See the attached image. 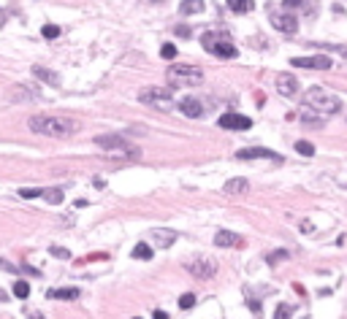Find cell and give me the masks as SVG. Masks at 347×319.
<instances>
[{"instance_id": "9a60e30c", "label": "cell", "mask_w": 347, "mask_h": 319, "mask_svg": "<svg viewBox=\"0 0 347 319\" xmlns=\"http://www.w3.org/2000/svg\"><path fill=\"white\" fill-rule=\"evenodd\" d=\"M244 241H241L239 233H231V230H220L217 235H214V246H241Z\"/></svg>"}, {"instance_id": "603a6c76", "label": "cell", "mask_w": 347, "mask_h": 319, "mask_svg": "<svg viewBox=\"0 0 347 319\" xmlns=\"http://www.w3.org/2000/svg\"><path fill=\"white\" fill-rule=\"evenodd\" d=\"M296 151L304 154V157H312V154H315V146H312L309 141H296Z\"/></svg>"}, {"instance_id": "74e56055", "label": "cell", "mask_w": 347, "mask_h": 319, "mask_svg": "<svg viewBox=\"0 0 347 319\" xmlns=\"http://www.w3.org/2000/svg\"><path fill=\"white\" fill-rule=\"evenodd\" d=\"M0 300H6V295H3V290H0Z\"/></svg>"}, {"instance_id": "f35d334b", "label": "cell", "mask_w": 347, "mask_h": 319, "mask_svg": "<svg viewBox=\"0 0 347 319\" xmlns=\"http://www.w3.org/2000/svg\"><path fill=\"white\" fill-rule=\"evenodd\" d=\"M152 3H163V0H152Z\"/></svg>"}, {"instance_id": "4dcf8cb0", "label": "cell", "mask_w": 347, "mask_h": 319, "mask_svg": "<svg viewBox=\"0 0 347 319\" xmlns=\"http://www.w3.org/2000/svg\"><path fill=\"white\" fill-rule=\"evenodd\" d=\"M274 319H290V306H277Z\"/></svg>"}, {"instance_id": "8d00e7d4", "label": "cell", "mask_w": 347, "mask_h": 319, "mask_svg": "<svg viewBox=\"0 0 347 319\" xmlns=\"http://www.w3.org/2000/svg\"><path fill=\"white\" fill-rule=\"evenodd\" d=\"M6 24V14H3V8H0V27Z\"/></svg>"}, {"instance_id": "7402d4cb", "label": "cell", "mask_w": 347, "mask_h": 319, "mask_svg": "<svg viewBox=\"0 0 347 319\" xmlns=\"http://www.w3.org/2000/svg\"><path fill=\"white\" fill-rule=\"evenodd\" d=\"M41 197H46L52 206H57V203H63V197H65V195H63V190H44Z\"/></svg>"}, {"instance_id": "d6986e66", "label": "cell", "mask_w": 347, "mask_h": 319, "mask_svg": "<svg viewBox=\"0 0 347 319\" xmlns=\"http://www.w3.org/2000/svg\"><path fill=\"white\" fill-rule=\"evenodd\" d=\"M179 11H182L185 17H190V14H201V11H204V0H182Z\"/></svg>"}, {"instance_id": "ab89813d", "label": "cell", "mask_w": 347, "mask_h": 319, "mask_svg": "<svg viewBox=\"0 0 347 319\" xmlns=\"http://www.w3.org/2000/svg\"><path fill=\"white\" fill-rule=\"evenodd\" d=\"M136 319H141V317H136Z\"/></svg>"}, {"instance_id": "ba28073f", "label": "cell", "mask_w": 347, "mask_h": 319, "mask_svg": "<svg viewBox=\"0 0 347 319\" xmlns=\"http://www.w3.org/2000/svg\"><path fill=\"white\" fill-rule=\"evenodd\" d=\"M217 125L223 130H250L253 128V119H250V116H241V114H223L217 119Z\"/></svg>"}, {"instance_id": "d4e9b609", "label": "cell", "mask_w": 347, "mask_h": 319, "mask_svg": "<svg viewBox=\"0 0 347 319\" xmlns=\"http://www.w3.org/2000/svg\"><path fill=\"white\" fill-rule=\"evenodd\" d=\"M41 35H44V38H49V41H54V38L60 35V27H57V24H44Z\"/></svg>"}, {"instance_id": "277c9868", "label": "cell", "mask_w": 347, "mask_h": 319, "mask_svg": "<svg viewBox=\"0 0 347 319\" xmlns=\"http://www.w3.org/2000/svg\"><path fill=\"white\" fill-rule=\"evenodd\" d=\"M201 46L209 54H217V57H236V46L231 43L228 33H214V30H206L201 35Z\"/></svg>"}, {"instance_id": "1f68e13d", "label": "cell", "mask_w": 347, "mask_h": 319, "mask_svg": "<svg viewBox=\"0 0 347 319\" xmlns=\"http://www.w3.org/2000/svg\"><path fill=\"white\" fill-rule=\"evenodd\" d=\"M304 6V0H282V8H299Z\"/></svg>"}, {"instance_id": "83f0119b", "label": "cell", "mask_w": 347, "mask_h": 319, "mask_svg": "<svg viewBox=\"0 0 347 319\" xmlns=\"http://www.w3.org/2000/svg\"><path fill=\"white\" fill-rule=\"evenodd\" d=\"M160 54H163L165 60H174V57H177V46H174V43H163V49H160Z\"/></svg>"}, {"instance_id": "d590c367", "label": "cell", "mask_w": 347, "mask_h": 319, "mask_svg": "<svg viewBox=\"0 0 347 319\" xmlns=\"http://www.w3.org/2000/svg\"><path fill=\"white\" fill-rule=\"evenodd\" d=\"M152 317H155V319H168V314H165V311H155Z\"/></svg>"}, {"instance_id": "4fadbf2b", "label": "cell", "mask_w": 347, "mask_h": 319, "mask_svg": "<svg viewBox=\"0 0 347 319\" xmlns=\"http://www.w3.org/2000/svg\"><path fill=\"white\" fill-rule=\"evenodd\" d=\"M179 111H182L185 116H190V119H198V116L204 114V103H201L198 98H182L179 100Z\"/></svg>"}, {"instance_id": "30bf717a", "label": "cell", "mask_w": 347, "mask_h": 319, "mask_svg": "<svg viewBox=\"0 0 347 319\" xmlns=\"http://www.w3.org/2000/svg\"><path fill=\"white\" fill-rule=\"evenodd\" d=\"M271 24L285 35H293L296 30H299V19H296L293 14H271Z\"/></svg>"}, {"instance_id": "e0dca14e", "label": "cell", "mask_w": 347, "mask_h": 319, "mask_svg": "<svg viewBox=\"0 0 347 319\" xmlns=\"http://www.w3.org/2000/svg\"><path fill=\"white\" fill-rule=\"evenodd\" d=\"M79 295H82V292H79L76 287H63V290H49V298H52V300H76Z\"/></svg>"}, {"instance_id": "6da1fadb", "label": "cell", "mask_w": 347, "mask_h": 319, "mask_svg": "<svg viewBox=\"0 0 347 319\" xmlns=\"http://www.w3.org/2000/svg\"><path fill=\"white\" fill-rule=\"evenodd\" d=\"M27 128L46 138H71L79 133V122L63 114H33L27 119Z\"/></svg>"}, {"instance_id": "cb8c5ba5", "label": "cell", "mask_w": 347, "mask_h": 319, "mask_svg": "<svg viewBox=\"0 0 347 319\" xmlns=\"http://www.w3.org/2000/svg\"><path fill=\"white\" fill-rule=\"evenodd\" d=\"M14 295L24 300V298L30 295V284H27V281H17V284H14Z\"/></svg>"}, {"instance_id": "5bb4252c", "label": "cell", "mask_w": 347, "mask_h": 319, "mask_svg": "<svg viewBox=\"0 0 347 319\" xmlns=\"http://www.w3.org/2000/svg\"><path fill=\"white\" fill-rule=\"evenodd\" d=\"M174 241H177V233L174 230H152V244L158 246V249H168V246H174Z\"/></svg>"}, {"instance_id": "3957f363", "label": "cell", "mask_w": 347, "mask_h": 319, "mask_svg": "<svg viewBox=\"0 0 347 319\" xmlns=\"http://www.w3.org/2000/svg\"><path fill=\"white\" fill-rule=\"evenodd\" d=\"M165 79L171 82V87H179V84H185V87H198V84L204 82V70L195 68V65L177 63L165 70Z\"/></svg>"}, {"instance_id": "4316f807", "label": "cell", "mask_w": 347, "mask_h": 319, "mask_svg": "<svg viewBox=\"0 0 347 319\" xmlns=\"http://www.w3.org/2000/svg\"><path fill=\"white\" fill-rule=\"evenodd\" d=\"M19 195L22 197H41L44 190H38V187H24V190H19Z\"/></svg>"}, {"instance_id": "2e32d148", "label": "cell", "mask_w": 347, "mask_h": 319, "mask_svg": "<svg viewBox=\"0 0 347 319\" xmlns=\"http://www.w3.org/2000/svg\"><path fill=\"white\" fill-rule=\"evenodd\" d=\"M247 190H250V181H247V179H231V181H225L223 195L233 197V195H244Z\"/></svg>"}, {"instance_id": "9c48e42d", "label": "cell", "mask_w": 347, "mask_h": 319, "mask_svg": "<svg viewBox=\"0 0 347 319\" xmlns=\"http://www.w3.org/2000/svg\"><path fill=\"white\" fill-rule=\"evenodd\" d=\"M293 68H312V70H328L331 65V57H293L290 60Z\"/></svg>"}, {"instance_id": "7c38bea8", "label": "cell", "mask_w": 347, "mask_h": 319, "mask_svg": "<svg viewBox=\"0 0 347 319\" xmlns=\"http://www.w3.org/2000/svg\"><path fill=\"white\" fill-rule=\"evenodd\" d=\"M277 92L282 95V98H290V95L299 92V82H296L290 73H282V76H277V82H274Z\"/></svg>"}, {"instance_id": "e575fe53", "label": "cell", "mask_w": 347, "mask_h": 319, "mask_svg": "<svg viewBox=\"0 0 347 319\" xmlns=\"http://www.w3.org/2000/svg\"><path fill=\"white\" fill-rule=\"evenodd\" d=\"M0 268H6V271H17V268H14L11 262H6V260H0Z\"/></svg>"}, {"instance_id": "ffe728a7", "label": "cell", "mask_w": 347, "mask_h": 319, "mask_svg": "<svg viewBox=\"0 0 347 319\" xmlns=\"http://www.w3.org/2000/svg\"><path fill=\"white\" fill-rule=\"evenodd\" d=\"M228 8L233 14H250L253 11V0H228Z\"/></svg>"}, {"instance_id": "8fae6325", "label": "cell", "mask_w": 347, "mask_h": 319, "mask_svg": "<svg viewBox=\"0 0 347 319\" xmlns=\"http://www.w3.org/2000/svg\"><path fill=\"white\" fill-rule=\"evenodd\" d=\"M236 157H239V160H274V163H279V160H282L279 154H274V151L263 149V146H253V149H241V151H236Z\"/></svg>"}, {"instance_id": "7a4b0ae2", "label": "cell", "mask_w": 347, "mask_h": 319, "mask_svg": "<svg viewBox=\"0 0 347 319\" xmlns=\"http://www.w3.org/2000/svg\"><path fill=\"white\" fill-rule=\"evenodd\" d=\"M304 103L309 111H318L320 116H331L342 111V100L334 92H328L325 87H309L304 92Z\"/></svg>"}, {"instance_id": "44dd1931", "label": "cell", "mask_w": 347, "mask_h": 319, "mask_svg": "<svg viewBox=\"0 0 347 319\" xmlns=\"http://www.w3.org/2000/svg\"><path fill=\"white\" fill-rule=\"evenodd\" d=\"M133 257L136 260H152V246L149 244H136L133 246Z\"/></svg>"}, {"instance_id": "52a82bcc", "label": "cell", "mask_w": 347, "mask_h": 319, "mask_svg": "<svg viewBox=\"0 0 347 319\" xmlns=\"http://www.w3.org/2000/svg\"><path fill=\"white\" fill-rule=\"evenodd\" d=\"M95 146H100L103 151H109L114 157H139V149H130V144L122 135H98Z\"/></svg>"}, {"instance_id": "d6a6232c", "label": "cell", "mask_w": 347, "mask_h": 319, "mask_svg": "<svg viewBox=\"0 0 347 319\" xmlns=\"http://www.w3.org/2000/svg\"><path fill=\"white\" fill-rule=\"evenodd\" d=\"M279 257L285 260V257H288V252H274V255L269 257V262H271V265H277V260H279Z\"/></svg>"}, {"instance_id": "ac0fdd59", "label": "cell", "mask_w": 347, "mask_h": 319, "mask_svg": "<svg viewBox=\"0 0 347 319\" xmlns=\"http://www.w3.org/2000/svg\"><path fill=\"white\" fill-rule=\"evenodd\" d=\"M33 76H36V79H41V82H46V84H52V87H57V84H60V76L54 73V70L41 68V65H36V68H33Z\"/></svg>"}, {"instance_id": "f1b7e54d", "label": "cell", "mask_w": 347, "mask_h": 319, "mask_svg": "<svg viewBox=\"0 0 347 319\" xmlns=\"http://www.w3.org/2000/svg\"><path fill=\"white\" fill-rule=\"evenodd\" d=\"M301 122L309 125V128H320V119H318V116H312L309 111H306V114H301Z\"/></svg>"}, {"instance_id": "8992f818", "label": "cell", "mask_w": 347, "mask_h": 319, "mask_svg": "<svg viewBox=\"0 0 347 319\" xmlns=\"http://www.w3.org/2000/svg\"><path fill=\"white\" fill-rule=\"evenodd\" d=\"M139 103L152 106V108H158V111H171L174 108V95L165 87H144L141 92H139Z\"/></svg>"}, {"instance_id": "5b68a950", "label": "cell", "mask_w": 347, "mask_h": 319, "mask_svg": "<svg viewBox=\"0 0 347 319\" xmlns=\"http://www.w3.org/2000/svg\"><path fill=\"white\" fill-rule=\"evenodd\" d=\"M185 271H187L190 276L201 278V281H209V278L217 276L220 265H217V260L209 257V255H195V257H190V260H185Z\"/></svg>"}, {"instance_id": "f546056e", "label": "cell", "mask_w": 347, "mask_h": 319, "mask_svg": "<svg viewBox=\"0 0 347 319\" xmlns=\"http://www.w3.org/2000/svg\"><path fill=\"white\" fill-rule=\"evenodd\" d=\"M52 255L57 257V260H68V257H71V252L63 249V246H52Z\"/></svg>"}, {"instance_id": "484cf974", "label": "cell", "mask_w": 347, "mask_h": 319, "mask_svg": "<svg viewBox=\"0 0 347 319\" xmlns=\"http://www.w3.org/2000/svg\"><path fill=\"white\" fill-rule=\"evenodd\" d=\"M193 306H195V295H193V292H185V295L179 298V308L187 311V308H193Z\"/></svg>"}, {"instance_id": "836d02e7", "label": "cell", "mask_w": 347, "mask_h": 319, "mask_svg": "<svg viewBox=\"0 0 347 319\" xmlns=\"http://www.w3.org/2000/svg\"><path fill=\"white\" fill-rule=\"evenodd\" d=\"M177 35H182V38H187V35H193V33H190V27H187V24H179V27H177Z\"/></svg>"}, {"instance_id": "60d3db41", "label": "cell", "mask_w": 347, "mask_h": 319, "mask_svg": "<svg viewBox=\"0 0 347 319\" xmlns=\"http://www.w3.org/2000/svg\"><path fill=\"white\" fill-rule=\"evenodd\" d=\"M345 57H347V52H345Z\"/></svg>"}]
</instances>
